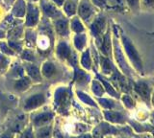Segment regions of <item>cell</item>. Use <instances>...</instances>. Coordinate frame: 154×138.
<instances>
[{"label": "cell", "mask_w": 154, "mask_h": 138, "mask_svg": "<svg viewBox=\"0 0 154 138\" xmlns=\"http://www.w3.org/2000/svg\"><path fill=\"white\" fill-rule=\"evenodd\" d=\"M105 118L108 121L113 122V123H122L124 121V116L122 114L115 111H105Z\"/></svg>", "instance_id": "cell-8"}, {"label": "cell", "mask_w": 154, "mask_h": 138, "mask_svg": "<svg viewBox=\"0 0 154 138\" xmlns=\"http://www.w3.org/2000/svg\"><path fill=\"white\" fill-rule=\"evenodd\" d=\"M42 73L47 78L52 77L55 73V66L50 63H45V65H43V67H42Z\"/></svg>", "instance_id": "cell-17"}, {"label": "cell", "mask_w": 154, "mask_h": 138, "mask_svg": "<svg viewBox=\"0 0 154 138\" xmlns=\"http://www.w3.org/2000/svg\"><path fill=\"white\" fill-rule=\"evenodd\" d=\"M38 19V11L36 7L33 5H29L28 8V15H27V19H26V24L28 26H34L37 24Z\"/></svg>", "instance_id": "cell-5"}, {"label": "cell", "mask_w": 154, "mask_h": 138, "mask_svg": "<svg viewBox=\"0 0 154 138\" xmlns=\"http://www.w3.org/2000/svg\"><path fill=\"white\" fill-rule=\"evenodd\" d=\"M65 11L67 13V16H72L74 15L76 12V5L73 1L71 0H67L65 4Z\"/></svg>", "instance_id": "cell-19"}, {"label": "cell", "mask_w": 154, "mask_h": 138, "mask_svg": "<svg viewBox=\"0 0 154 138\" xmlns=\"http://www.w3.org/2000/svg\"><path fill=\"white\" fill-rule=\"evenodd\" d=\"M122 41H123V45L124 48L126 50V53L129 57L130 60L132 61L134 66L136 67L138 71H143V63L142 60L140 58V55L138 53L137 49L135 48V46L132 44V42L129 40L128 37H122Z\"/></svg>", "instance_id": "cell-2"}, {"label": "cell", "mask_w": 154, "mask_h": 138, "mask_svg": "<svg viewBox=\"0 0 154 138\" xmlns=\"http://www.w3.org/2000/svg\"><path fill=\"white\" fill-rule=\"evenodd\" d=\"M55 26H56L57 32L59 33L60 35H62V36L67 35V33H69V32H67V23H66V21L58 20V21H56Z\"/></svg>", "instance_id": "cell-13"}, {"label": "cell", "mask_w": 154, "mask_h": 138, "mask_svg": "<svg viewBox=\"0 0 154 138\" xmlns=\"http://www.w3.org/2000/svg\"><path fill=\"white\" fill-rule=\"evenodd\" d=\"M80 138H91V136L90 135H85V136H82Z\"/></svg>", "instance_id": "cell-44"}, {"label": "cell", "mask_w": 154, "mask_h": 138, "mask_svg": "<svg viewBox=\"0 0 154 138\" xmlns=\"http://www.w3.org/2000/svg\"><path fill=\"white\" fill-rule=\"evenodd\" d=\"M27 72L29 74L30 77H32L34 80L36 81H41V74H40V71H38V67L35 65H29L27 67Z\"/></svg>", "instance_id": "cell-16"}, {"label": "cell", "mask_w": 154, "mask_h": 138, "mask_svg": "<svg viewBox=\"0 0 154 138\" xmlns=\"http://www.w3.org/2000/svg\"><path fill=\"white\" fill-rule=\"evenodd\" d=\"M101 50L105 55H109L111 52V42H110V34L107 33L104 36L102 45H101Z\"/></svg>", "instance_id": "cell-15"}, {"label": "cell", "mask_w": 154, "mask_h": 138, "mask_svg": "<svg viewBox=\"0 0 154 138\" xmlns=\"http://www.w3.org/2000/svg\"><path fill=\"white\" fill-rule=\"evenodd\" d=\"M2 138H12V137L10 136L9 134H5V135H3V136H2Z\"/></svg>", "instance_id": "cell-43"}, {"label": "cell", "mask_w": 154, "mask_h": 138, "mask_svg": "<svg viewBox=\"0 0 154 138\" xmlns=\"http://www.w3.org/2000/svg\"><path fill=\"white\" fill-rule=\"evenodd\" d=\"M24 13H25V3H24L23 0H18L14 7L13 15L18 17H21L24 16Z\"/></svg>", "instance_id": "cell-9"}, {"label": "cell", "mask_w": 154, "mask_h": 138, "mask_svg": "<svg viewBox=\"0 0 154 138\" xmlns=\"http://www.w3.org/2000/svg\"><path fill=\"white\" fill-rule=\"evenodd\" d=\"M52 119V114L51 113H43L41 115H38L35 119H34V124L36 126H40L42 124H45L48 121H50Z\"/></svg>", "instance_id": "cell-11"}, {"label": "cell", "mask_w": 154, "mask_h": 138, "mask_svg": "<svg viewBox=\"0 0 154 138\" xmlns=\"http://www.w3.org/2000/svg\"><path fill=\"white\" fill-rule=\"evenodd\" d=\"M91 89H93L94 93L95 95H97V96H101L104 92V90L102 88V85H101L97 81H94L93 82V87H91Z\"/></svg>", "instance_id": "cell-21"}, {"label": "cell", "mask_w": 154, "mask_h": 138, "mask_svg": "<svg viewBox=\"0 0 154 138\" xmlns=\"http://www.w3.org/2000/svg\"><path fill=\"white\" fill-rule=\"evenodd\" d=\"M5 63H6V60H5L2 56H0V67H3Z\"/></svg>", "instance_id": "cell-40"}, {"label": "cell", "mask_w": 154, "mask_h": 138, "mask_svg": "<svg viewBox=\"0 0 154 138\" xmlns=\"http://www.w3.org/2000/svg\"><path fill=\"white\" fill-rule=\"evenodd\" d=\"M106 1H107V0H94V2L97 6H103L104 4L106 3Z\"/></svg>", "instance_id": "cell-37"}, {"label": "cell", "mask_w": 154, "mask_h": 138, "mask_svg": "<svg viewBox=\"0 0 154 138\" xmlns=\"http://www.w3.org/2000/svg\"><path fill=\"white\" fill-rule=\"evenodd\" d=\"M101 63H102V68H103V71L105 73L108 74L112 71V65H111L110 61L107 59L101 58Z\"/></svg>", "instance_id": "cell-27"}, {"label": "cell", "mask_w": 154, "mask_h": 138, "mask_svg": "<svg viewBox=\"0 0 154 138\" xmlns=\"http://www.w3.org/2000/svg\"><path fill=\"white\" fill-rule=\"evenodd\" d=\"M99 103L105 108H112L114 107V103L111 102L108 99H99Z\"/></svg>", "instance_id": "cell-32"}, {"label": "cell", "mask_w": 154, "mask_h": 138, "mask_svg": "<svg viewBox=\"0 0 154 138\" xmlns=\"http://www.w3.org/2000/svg\"><path fill=\"white\" fill-rule=\"evenodd\" d=\"M75 80L78 81L80 83H84L88 81V76H87L83 71H81L79 69L75 70Z\"/></svg>", "instance_id": "cell-24"}, {"label": "cell", "mask_w": 154, "mask_h": 138, "mask_svg": "<svg viewBox=\"0 0 154 138\" xmlns=\"http://www.w3.org/2000/svg\"><path fill=\"white\" fill-rule=\"evenodd\" d=\"M115 54H116V58H117V60L119 64V66L122 67V69L124 71L125 73H129V68H128V65L126 63V61L124 60V58L122 56V51H120L119 45L116 43V47H115Z\"/></svg>", "instance_id": "cell-6"}, {"label": "cell", "mask_w": 154, "mask_h": 138, "mask_svg": "<svg viewBox=\"0 0 154 138\" xmlns=\"http://www.w3.org/2000/svg\"><path fill=\"white\" fill-rule=\"evenodd\" d=\"M0 47H1V50L4 52V53L9 54V55H12L13 54V51L11 49H9V47L5 44V43H0Z\"/></svg>", "instance_id": "cell-36"}, {"label": "cell", "mask_w": 154, "mask_h": 138, "mask_svg": "<svg viewBox=\"0 0 154 138\" xmlns=\"http://www.w3.org/2000/svg\"><path fill=\"white\" fill-rule=\"evenodd\" d=\"M99 80L101 81V82H102V84H104V87H106V90H107L108 93H109L110 95H112V96H114V97H118V94H117V92L115 91V89L112 87V85H111L109 83L106 82L105 80H103L102 78H100V77H99Z\"/></svg>", "instance_id": "cell-26"}, {"label": "cell", "mask_w": 154, "mask_h": 138, "mask_svg": "<svg viewBox=\"0 0 154 138\" xmlns=\"http://www.w3.org/2000/svg\"><path fill=\"white\" fill-rule=\"evenodd\" d=\"M10 47H12V48H14V49H17V50L20 49V46L17 43H14V42H12V41H10Z\"/></svg>", "instance_id": "cell-39"}, {"label": "cell", "mask_w": 154, "mask_h": 138, "mask_svg": "<svg viewBox=\"0 0 154 138\" xmlns=\"http://www.w3.org/2000/svg\"><path fill=\"white\" fill-rule=\"evenodd\" d=\"M50 134V128H42L38 132V138H48Z\"/></svg>", "instance_id": "cell-29"}, {"label": "cell", "mask_w": 154, "mask_h": 138, "mask_svg": "<svg viewBox=\"0 0 154 138\" xmlns=\"http://www.w3.org/2000/svg\"><path fill=\"white\" fill-rule=\"evenodd\" d=\"M94 13L93 7H91L89 0H83L79 6V15L83 19H88Z\"/></svg>", "instance_id": "cell-4"}, {"label": "cell", "mask_w": 154, "mask_h": 138, "mask_svg": "<svg viewBox=\"0 0 154 138\" xmlns=\"http://www.w3.org/2000/svg\"><path fill=\"white\" fill-rule=\"evenodd\" d=\"M74 43L77 49L81 50L84 47L85 43H86V37L84 35H78L75 37L74 39Z\"/></svg>", "instance_id": "cell-20"}, {"label": "cell", "mask_w": 154, "mask_h": 138, "mask_svg": "<svg viewBox=\"0 0 154 138\" xmlns=\"http://www.w3.org/2000/svg\"><path fill=\"white\" fill-rule=\"evenodd\" d=\"M77 95H78V97L81 99V101L82 102H84V103H86V104H90V106H95V103L91 100V97H89L88 95H86V94H84V93H82V92H80V91H78L77 92Z\"/></svg>", "instance_id": "cell-23"}, {"label": "cell", "mask_w": 154, "mask_h": 138, "mask_svg": "<svg viewBox=\"0 0 154 138\" xmlns=\"http://www.w3.org/2000/svg\"><path fill=\"white\" fill-rule=\"evenodd\" d=\"M122 101L124 102L125 106H126L128 108H132L134 107V101L133 99L128 96V95H124V96L122 97Z\"/></svg>", "instance_id": "cell-30"}, {"label": "cell", "mask_w": 154, "mask_h": 138, "mask_svg": "<svg viewBox=\"0 0 154 138\" xmlns=\"http://www.w3.org/2000/svg\"><path fill=\"white\" fill-rule=\"evenodd\" d=\"M130 9L132 10H139L140 7V0H126Z\"/></svg>", "instance_id": "cell-33"}, {"label": "cell", "mask_w": 154, "mask_h": 138, "mask_svg": "<svg viewBox=\"0 0 154 138\" xmlns=\"http://www.w3.org/2000/svg\"><path fill=\"white\" fill-rule=\"evenodd\" d=\"M105 26V19L103 17H98L94 20V22L91 25V33L94 36H98L102 32L103 28Z\"/></svg>", "instance_id": "cell-7"}, {"label": "cell", "mask_w": 154, "mask_h": 138, "mask_svg": "<svg viewBox=\"0 0 154 138\" xmlns=\"http://www.w3.org/2000/svg\"><path fill=\"white\" fill-rule=\"evenodd\" d=\"M57 53L59 55L61 58H69L70 55V50L69 48L66 43L65 42H61V43L58 45V49H57Z\"/></svg>", "instance_id": "cell-10"}, {"label": "cell", "mask_w": 154, "mask_h": 138, "mask_svg": "<svg viewBox=\"0 0 154 138\" xmlns=\"http://www.w3.org/2000/svg\"><path fill=\"white\" fill-rule=\"evenodd\" d=\"M54 2L57 3L58 5H62L63 2H64V0H54Z\"/></svg>", "instance_id": "cell-42"}, {"label": "cell", "mask_w": 154, "mask_h": 138, "mask_svg": "<svg viewBox=\"0 0 154 138\" xmlns=\"http://www.w3.org/2000/svg\"><path fill=\"white\" fill-rule=\"evenodd\" d=\"M143 8L146 10H153L154 9V0H142Z\"/></svg>", "instance_id": "cell-31"}, {"label": "cell", "mask_w": 154, "mask_h": 138, "mask_svg": "<svg viewBox=\"0 0 154 138\" xmlns=\"http://www.w3.org/2000/svg\"><path fill=\"white\" fill-rule=\"evenodd\" d=\"M43 102H45V98H43L42 95L37 94V95H34V96L27 99L24 107H25V109H27V110H29V109L36 108L38 107H40L42 104H43Z\"/></svg>", "instance_id": "cell-3"}, {"label": "cell", "mask_w": 154, "mask_h": 138, "mask_svg": "<svg viewBox=\"0 0 154 138\" xmlns=\"http://www.w3.org/2000/svg\"><path fill=\"white\" fill-rule=\"evenodd\" d=\"M82 65L84 66L85 68L89 69L91 67V58H90V52L89 50H87L85 53L83 54V56H82Z\"/></svg>", "instance_id": "cell-22"}, {"label": "cell", "mask_w": 154, "mask_h": 138, "mask_svg": "<svg viewBox=\"0 0 154 138\" xmlns=\"http://www.w3.org/2000/svg\"><path fill=\"white\" fill-rule=\"evenodd\" d=\"M22 138H34V136H33V134H32V132H31L30 131H26V132L22 135Z\"/></svg>", "instance_id": "cell-38"}, {"label": "cell", "mask_w": 154, "mask_h": 138, "mask_svg": "<svg viewBox=\"0 0 154 138\" xmlns=\"http://www.w3.org/2000/svg\"><path fill=\"white\" fill-rule=\"evenodd\" d=\"M29 84H30V81H29V79L22 78V79H20L16 83V84H14V87H16L17 90L21 91V90H25L29 87Z\"/></svg>", "instance_id": "cell-18"}, {"label": "cell", "mask_w": 154, "mask_h": 138, "mask_svg": "<svg viewBox=\"0 0 154 138\" xmlns=\"http://www.w3.org/2000/svg\"><path fill=\"white\" fill-rule=\"evenodd\" d=\"M4 36V33L2 31H0V37H2Z\"/></svg>", "instance_id": "cell-45"}, {"label": "cell", "mask_w": 154, "mask_h": 138, "mask_svg": "<svg viewBox=\"0 0 154 138\" xmlns=\"http://www.w3.org/2000/svg\"><path fill=\"white\" fill-rule=\"evenodd\" d=\"M7 1H11V0H7Z\"/></svg>", "instance_id": "cell-46"}, {"label": "cell", "mask_w": 154, "mask_h": 138, "mask_svg": "<svg viewBox=\"0 0 154 138\" xmlns=\"http://www.w3.org/2000/svg\"><path fill=\"white\" fill-rule=\"evenodd\" d=\"M42 8H43V11H45V13L48 16L54 17L57 15H59V12L56 10V8L49 3H45L42 5Z\"/></svg>", "instance_id": "cell-14"}, {"label": "cell", "mask_w": 154, "mask_h": 138, "mask_svg": "<svg viewBox=\"0 0 154 138\" xmlns=\"http://www.w3.org/2000/svg\"><path fill=\"white\" fill-rule=\"evenodd\" d=\"M71 27H72V30H73L74 32H76V33H81L82 31L84 30L83 25L81 24V22L79 21V19H77V18H75V19L72 20Z\"/></svg>", "instance_id": "cell-25"}, {"label": "cell", "mask_w": 154, "mask_h": 138, "mask_svg": "<svg viewBox=\"0 0 154 138\" xmlns=\"http://www.w3.org/2000/svg\"><path fill=\"white\" fill-rule=\"evenodd\" d=\"M21 34V29H19V28H16V29H13L10 31V34H9V37H12V39H17Z\"/></svg>", "instance_id": "cell-34"}, {"label": "cell", "mask_w": 154, "mask_h": 138, "mask_svg": "<svg viewBox=\"0 0 154 138\" xmlns=\"http://www.w3.org/2000/svg\"><path fill=\"white\" fill-rule=\"evenodd\" d=\"M66 96H67L66 89H65V88H59L56 91V94H55V101H56V103L61 104L64 102H66Z\"/></svg>", "instance_id": "cell-12"}, {"label": "cell", "mask_w": 154, "mask_h": 138, "mask_svg": "<svg viewBox=\"0 0 154 138\" xmlns=\"http://www.w3.org/2000/svg\"><path fill=\"white\" fill-rule=\"evenodd\" d=\"M111 4H112L114 9H118V10H124L125 8L123 0H111Z\"/></svg>", "instance_id": "cell-28"}, {"label": "cell", "mask_w": 154, "mask_h": 138, "mask_svg": "<svg viewBox=\"0 0 154 138\" xmlns=\"http://www.w3.org/2000/svg\"><path fill=\"white\" fill-rule=\"evenodd\" d=\"M22 58L27 60H34V56L32 54V52H30V51H24L23 54H22Z\"/></svg>", "instance_id": "cell-35"}, {"label": "cell", "mask_w": 154, "mask_h": 138, "mask_svg": "<svg viewBox=\"0 0 154 138\" xmlns=\"http://www.w3.org/2000/svg\"><path fill=\"white\" fill-rule=\"evenodd\" d=\"M150 101L152 102V104H153V107H154V87H153L152 93H151V99H150Z\"/></svg>", "instance_id": "cell-41"}, {"label": "cell", "mask_w": 154, "mask_h": 138, "mask_svg": "<svg viewBox=\"0 0 154 138\" xmlns=\"http://www.w3.org/2000/svg\"><path fill=\"white\" fill-rule=\"evenodd\" d=\"M154 87V84L148 80H140L134 84V89L140 97L143 99V101L149 104L151 99V93Z\"/></svg>", "instance_id": "cell-1"}]
</instances>
